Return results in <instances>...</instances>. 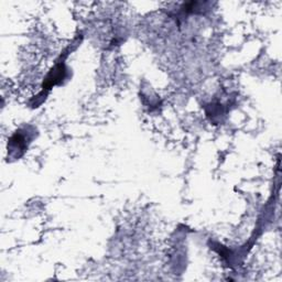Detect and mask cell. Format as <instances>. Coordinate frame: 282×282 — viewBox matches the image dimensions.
<instances>
[{"label": "cell", "mask_w": 282, "mask_h": 282, "mask_svg": "<svg viewBox=\"0 0 282 282\" xmlns=\"http://www.w3.org/2000/svg\"><path fill=\"white\" fill-rule=\"evenodd\" d=\"M65 76V65L64 62L58 63L52 68V71L47 75L45 82L43 83V89H50L52 86L59 84Z\"/></svg>", "instance_id": "obj_1"}, {"label": "cell", "mask_w": 282, "mask_h": 282, "mask_svg": "<svg viewBox=\"0 0 282 282\" xmlns=\"http://www.w3.org/2000/svg\"><path fill=\"white\" fill-rule=\"evenodd\" d=\"M27 140H28V136L25 137L22 132H17L15 135L11 137V139L9 140V147L8 149L10 151L12 150H17V151H21L22 155L25 151L28 144H27Z\"/></svg>", "instance_id": "obj_2"}]
</instances>
